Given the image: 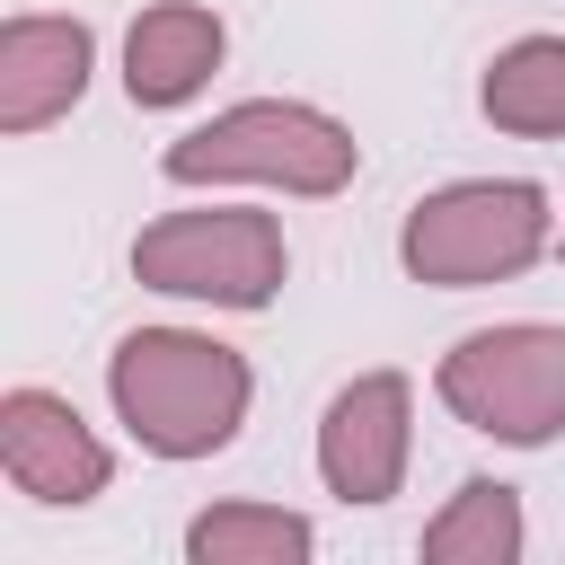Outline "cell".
Masks as SVG:
<instances>
[{"label":"cell","instance_id":"1","mask_svg":"<svg viewBox=\"0 0 565 565\" xmlns=\"http://www.w3.org/2000/svg\"><path fill=\"white\" fill-rule=\"evenodd\" d=\"M106 406L150 459L185 468V459H212L247 433L256 371L212 327H132L106 353Z\"/></svg>","mask_w":565,"mask_h":565},{"label":"cell","instance_id":"2","mask_svg":"<svg viewBox=\"0 0 565 565\" xmlns=\"http://www.w3.org/2000/svg\"><path fill=\"white\" fill-rule=\"evenodd\" d=\"M168 185H265L291 203H327L362 177V141L344 115L309 106V97H238L212 124L177 132L159 150Z\"/></svg>","mask_w":565,"mask_h":565},{"label":"cell","instance_id":"3","mask_svg":"<svg viewBox=\"0 0 565 565\" xmlns=\"http://www.w3.org/2000/svg\"><path fill=\"white\" fill-rule=\"evenodd\" d=\"M539 256H556V194L539 177H450L397 221V265L433 291H486Z\"/></svg>","mask_w":565,"mask_h":565},{"label":"cell","instance_id":"4","mask_svg":"<svg viewBox=\"0 0 565 565\" xmlns=\"http://www.w3.org/2000/svg\"><path fill=\"white\" fill-rule=\"evenodd\" d=\"M132 282L194 300V309L256 318L291 282V247H282V221L256 212V203H185V212H159L132 238Z\"/></svg>","mask_w":565,"mask_h":565},{"label":"cell","instance_id":"5","mask_svg":"<svg viewBox=\"0 0 565 565\" xmlns=\"http://www.w3.org/2000/svg\"><path fill=\"white\" fill-rule=\"evenodd\" d=\"M433 397L503 441V450H547L565 433V327L556 318H503V327H468L441 362H433Z\"/></svg>","mask_w":565,"mask_h":565},{"label":"cell","instance_id":"6","mask_svg":"<svg viewBox=\"0 0 565 565\" xmlns=\"http://www.w3.org/2000/svg\"><path fill=\"white\" fill-rule=\"evenodd\" d=\"M415 459V380L406 371H353L318 415V486L353 512L388 503Z\"/></svg>","mask_w":565,"mask_h":565},{"label":"cell","instance_id":"7","mask_svg":"<svg viewBox=\"0 0 565 565\" xmlns=\"http://www.w3.org/2000/svg\"><path fill=\"white\" fill-rule=\"evenodd\" d=\"M0 477L44 512H79V503H97L115 486V450L97 441V424L62 388L18 380L0 397Z\"/></svg>","mask_w":565,"mask_h":565},{"label":"cell","instance_id":"8","mask_svg":"<svg viewBox=\"0 0 565 565\" xmlns=\"http://www.w3.org/2000/svg\"><path fill=\"white\" fill-rule=\"evenodd\" d=\"M88 71H97V26L88 18H62V9H18L0 26V132L26 141L44 124H62L79 97H88Z\"/></svg>","mask_w":565,"mask_h":565},{"label":"cell","instance_id":"9","mask_svg":"<svg viewBox=\"0 0 565 565\" xmlns=\"http://www.w3.org/2000/svg\"><path fill=\"white\" fill-rule=\"evenodd\" d=\"M221 53H230L221 9H203V0H150V9L124 26V97L150 106V115L194 106V97L212 88Z\"/></svg>","mask_w":565,"mask_h":565},{"label":"cell","instance_id":"10","mask_svg":"<svg viewBox=\"0 0 565 565\" xmlns=\"http://www.w3.org/2000/svg\"><path fill=\"white\" fill-rule=\"evenodd\" d=\"M477 115L512 141H565V35H512L477 71Z\"/></svg>","mask_w":565,"mask_h":565},{"label":"cell","instance_id":"11","mask_svg":"<svg viewBox=\"0 0 565 565\" xmlns=\"http://www.w3.org/2000/svg\"><path fill=\"white\" fill-rule=\"evenodd\" d=\"M530 547V512H521V486L503 477H468L415 539L424 565H521Z\"/></svg>","mask_w":565,"mask_h":565},{"label":"cell","instance_id":"12","mask_svg":"<svg viewBox=\"0 0 565 565\" xmlns=\"http://www.w3.org/2000/svg\"><path fill=\"white\" fill-rule=\"evenodd\" d=\"M318 556V521L291 503H212L185 521V565H309Z\"/></svg>","mask_w":565,"mask_h":565},{"label":"cell","instance_id":"13","mask_svg":"<svg viewBox=\"0 0 565 565\" xmlns=\"http://www.w3.org/2000/svg\"><path fill=\"white\" fill-rule=\"evenodd\" d=\"M556 256H565V221H556Z\"/></svg>","mask_w":565,"mask_h":565}]
</instances>
